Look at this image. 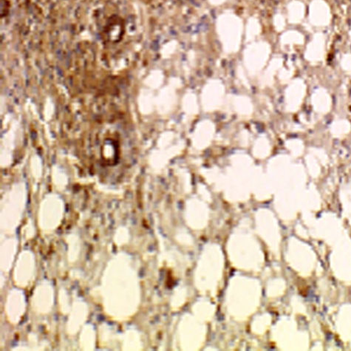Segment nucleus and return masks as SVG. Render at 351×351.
I'll list each match as a JSON object with an SVG mask.
<instances>
[{"mask_svg":"<svg viewBox=\"0 0 351 351\" xmlns=\"http://www.w3.org/2000/svg\"><path fill=\"white\" fill-rule=\"evenodd\" d=\"M107 36L109 38H115V41L116 40L121 39L123 36L124 28H123V24L121 22V19L118 18L110 19L109 21V23L107 26Z\"/></svg>","mask_w":351,"mask_h":351,"instance_id":"nucleus-1","label":"nucleus"}]
</instances>
